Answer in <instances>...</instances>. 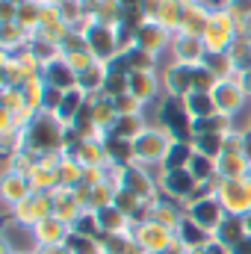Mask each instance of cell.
Wrapping results in <instances>:
<instances>
[{
    "instance_id": "277c9868",
    "label": "cell",
    "mask_w": 251,
    "mask_h": 254,
    "mask_svg": "<svg viewBox=\"0 0 251 254\" xmlns=\"http://www.w3.org/2000/svg\"><path fill=\"white\" fill-rule=\"evenodd\" d=\"M68 252H71V254H95L98 249L92 246V237L74 234V237H68Z\"/></svg>"
},
{
    "instance_id": "5b68a950",
    "label": "cell",
    "mask_w": 251,
    "mask_h": 254,
    "mask_svg": "<svg viewBox=\"0 0 251 254\" xmlns=\"http://www.w3.org/2000/svg\"><path fill=\"white\" fill-rule=\"evenodd\" d=\"M231 254H251V234L249 237H243V240L231 249Z\"/></svg>"
},
{
    "instance_id": "7a4b0ae2",
    "label": "cell",
    "mask_w": 251,
    "mask_h": 254,
    "mask_svg": "<svg viewBox=\"0 0 251 254\" xmlns=\"http://www.w3.org/2000/svg\"><path fill=\"white\" fill-rule=\"evenodd\" d=\"M181 237H184V243H189V246L207 249V237H210V231H204V228L195 225V222H181Z\"/></svg>"
},
{
    "instance_id": "6da1fadb",
    "label": "cell",
    "mask_w": 251,
    "mask_h": 254,
    "mask_svg": "<svg viewBox=\"0 0 251 254\" xmlns=\"http://www.w3.org/2000/svg\"><path fill=\"white\" fill-rule=\"evenodd\" d=\"M192 222L201 225L204 231H219V225H222L225 219H222L219 204H216L213 198H204V201H198V204L192 207Z\"/></svg>"
},
{
    "instance_id": "3957f363",
    "label": "cell",
    "mask_w": 251,
    "mask_h": 254,
    "mask_svg": "<svg viewBox=\"0 0 251 254\" xmlns=\"http://www.w3.org/2000/svg\"><path fill=\"white\" fill-rule=\"evenodd\" d=\"M166 187L175 192V195H187V192H192V187H195V175H187V172H172L169 178H166Z\"/></svg>"
}]
</instances>
